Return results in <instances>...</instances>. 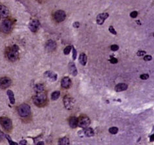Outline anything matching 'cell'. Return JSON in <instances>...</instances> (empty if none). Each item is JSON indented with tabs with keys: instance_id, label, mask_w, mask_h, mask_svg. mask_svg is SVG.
I'll return each mask as SVG.
<instances>
[{
	"instance_id": "cell-16",
	"label": "cell",
	"mask_w": 154,
	"mask_h": 145,
	"mask_svg": "<svg viewBox=\"0 0 154 145\" xmlns=\"http://www.w3.org/2000/svg\"><path fill=\"white\" fill-rule=\"evenodd\" d=\"M127 88H128L127 84L124 83H118V85H116L115 86L114 89L116 92H121V91H126Z\"/></svg>"
},
{
	"instance_id": "cell-6",
	"label": "cell",
	"mask_w": 154,
	"mask_h": 145,
	"mask_svg": "<svg viewBox=\"0 0 154 145\" xmlns=\"http://www.w3.org/2000/svg\"><path fill=\"white\" fill-rule=\"evenodd\" d=\"M90 123H91V121H90L89 117L85 115L80 116L79 118H78V126L82 127V128H86V127H88Z\"/></svg>"
},
{
	"instance_id": "cell-3",
	"label": "cell",
	"mask_w": 154,
	"mask_h": 145,
	"mask_svg": "<svg viewBox=\"0 0 154 145\" xmlns=\"http://www.w3.org/2000/svg\"><path fill=\"white\" fill-rule=\"evenodd\" d=\"M0 124L5 131L11 132L13 129V122L9 118L2 117L0 118Z\"/></svg>"
},
{
	"instance_id": "cell-14",
	"label": "cell",
	"mask_w": 154,
	"mask_h": 145,
	"mask_svg": "<svg viewBox=\"0 0 154 145\" xmlns=\"http://www.w3.org/2000/svg\"><path fill=\"white\" fill-rule=\"evenodd\" d=\"M71 80L69 77H64L62 80V87L63 89H69L71 86Z\"/></svg>"
},
{
	"instance_id": "cell-31",
	"label": "cell",
	"mask_w": 154,
	"mask_h": 145,
	"mask_svg": "<svg viewBox=\"0 0 154 145\" xmlns=\"http://www.w3.org/2000/svg\"><path fill=\"white\" fill-rule=\"evenodd\" d=\"M109 31L110 32V33H111L112 34H117V32L115 30V29L114 28V27H113V26H110V27H109Z\"/></svg>"
},
{
	"instance_id": "cell-40",
	"label": "cell",
	"mask_w": 154,
	"mask_h": 145,
	"mask_svg": "<svg viewBox=\"0 0 154 145\" xmlns=\"http://www.w3.org/2000/svg\"><path fill=\"white\" fill-rule=\"evenodd\" d=\"M2 137H3V134L1 132H0V141H1L2 139Z\"/></svg>"
},
{
	"instance_id": "cell-28",
	"label": "cell",
	"mask_w": 154,
	"mask_h": 145,
	"mask_svg": "<svg viewBox=\"0 0 154 145\" xmlns=\"http://www.w3.org/2000/svg\"><path fill=\"white\" fill-rule=\"evenodd\" d=\"M72 58H73V60H75L77 59V52L76 49H75L74 47H72Z\"/></svg>"
},
{
	"instance_id": "cell-34",
	"label": "cell",
	"mask_w": 154,
	"mask_h": 145,
	"mask_svg": "<svg viewBox=\"0 0 154 145\" xmlns=\"http://www.w3.org/2000/svg\"><path fill=\"white\" fill-rule=\"evenodd\" d=\"M146 52L145 51H142V50H141V51H138L137 52V56H144V55L146 54Z\"/></svg>"
},
{
	"instance_id": "cell-38",
	"label": "cell",
	"mask_w": 154,
	"mask_h": 145,
	"mask_svg": "<svg viewBox=\"0 0 154 145\" xmlns=\"http://www.w3.org/2000/svg\"><path fill=\"white\" fill-rule=\"evenodd\" d=\"M153 138H154V135H152L150 137V141H153Z\"/></svg>"
},
{
	"instance_id": "cell-22",
	"label": "cell",
	"mask_w": 154,
	"mask_h": 145,
	"mask_svg": "<svg viewBox=\"0 0 154 145\" xmlns=\"http://www.w3.org/2000/svg\"><path fill=\"white\" fill-rule=\"evenodd\" d=\"M84 133L86 136L89 137H92V136H94L95 134L94 130L91 128V127H87V128L86 127V129L84 130Z\"/></svg>"
},
{
	"instance_id": "cell-11",
	"label": "cell",
	"mask_w": 154,
	"mask_h": 145,
	"mask_svg": "<svg viewBox=\"0 0 154 145\" xmlns=\"http://www.w3.org/2000/svg\"><path fill=\"white\" fill-rule=\"evenodd\" d=\"M109 16V14L106 13H101L99 14H98L96 18V22L97 23V24L103 25L104 24V21H105V20L108 18Z\"/></svg>"
},
{
	"instance_id": "cell-15",
	"label": "cell",
	"mask_w": 154,
	"mask_h": 145,
	"mask_svg": "<svg viewBox=\"0 0 154 145\" xmlns=\"http://www.w3.org/2000/svg\"><path fill=\"white\" fill-rule=\"evenodd\" d=\"M56 46H57V44H56V42H54V40H48L47 43H46V49L48 51H53L56 50Z\"/></svg>"
},
{
	"instance_id": "cell-17",
	"label": "cell",
	"mask_w": 154,
	"mask_h": 145,
	"mask_svg": "<svg viewBox=\"0 0 154 145\" xmlns=\"http://www.w3.org/2000/svg\"><path fill=\"white\" fill-rule=\"evenodd\" d=\"M69 72L72 75V76H76L78 74V71L76 67V65L73 62H70L69 64Z\"/></svg>"
},
{
	"instance_id": "cell-7",
	"label": "cell",
	"mask_w": 154,
	"mask_h": 145,
	"mask_svg": "<svg viewBox=\"0 0 154 145\" xmlns=\"http://www.w3.org/2000/svg\"><path fill=\"white\" fill-rule=\"evenodd\" d=\"M53 17L55 21L57 22H62L64 21L66 18V14L62 10H58L54 13Z\"/></svg>"
},
{
	"instance_id": "cell-9",
	"label": "cell",
	"mask_w": 154,
	"mask_h": 145,
	"mask_svg": "<svg viewBox=\"0 0 154 145\" xmlns=\"http://www.w3.org/2000/svg\"><path fill=\"white\" fill-rule=\"evenodd\" d=\"M63 103L67 109L72 110L74 106V100L69 96H65L63 98Z\"/></svg>"
},
{
	"instance_id": "cell-37",
	"label": "cell",
	"mask_w": 154,
	"mask_h": 145,
	"mask_svg": "<svg viewBox=\"0 0 154 145\" xmlns=\"http://www.w3.org/2000/svg\"><path fill=\"white\" fill-rule=\"evenodd\" d=\"M20 144H27V141H26V140H22L21 141H20Z\"/></svg>"
},
{
	"instance_id": "cell-27",
	"label": "cell",
	"mask_w": 154,
	"mask_h": 145,
	"mask_svg": "<svg viewBox=\"0 0 154 145\" xmlns=\"http://www.w3.org/2000/svg\"><path fill=\"white\" fill-rule=\"evenodd\" d=\"M5 137H6V139L8 140V142L10 144H15V145H17L18 144V143H14V142H13L12 140H11V139L10 138V137L7 135H5Z\"/></svg>"
},
{
	"instance_id": "cell-24",
	"label": "cell",
	"mask_w": 154,
	"mask_h": 145,
	"mask_svg": "<svg viewBox=\"0 0 154 145\" xmlns=\"http://www.w3.org/2000/svg\"><path fill=\"white\" fill-rule=\"evenodd\" d=\"M60 96V91H54L52 92L51 95V99L52 100H56L59 98Z\"/></svg>"
},
{
	"instance_id": "cell-1",
	"label": "cell",
	"mask_w": 154,
	"mask_h": 145,
	"mask_svg": "<svg viewBox=\"0 0 154 145\" xmlns=\"http://www.w3.org/2000/svg\"><path fill=\"white\" fill-rule=\"evenodd\" d=\"M19 48L17 45H13L11 47H8L5 50L6 57L11 62H14L18 59Z\"/></svg>"
},
{
	"instance_id": "cell-23",
	"label": "cell",
	"mask_w": 154,
	"mask_h": 145,
	"mask_svg": "<svg viewBox=\"0 0 154 145\" xmlns=\"http://www.w3.org/2000/svg\"><path fill=\"white\" fill-rule=\"evenodd\" d=\"M59 144H62V145H66V144H69L70 143H69V140L67 137H63L61 138L59 140V143H58Z\"/></svg>"
},
{
	"instance_id": "cell-26",
	"label": "cell",
	"mask_w": 154,
	"mask_h": 145,
	"mask_svg": "<svg viewBox=\"0 0 154 145\" xmlns=\"http://www.w3.org/2000/svg\"><path fill=\"white\" fill-rule=\"evenodd\" d=\"M71 49H72V46H67V47L64 49V50H63V53H64L65 55H69V53H70Z\"/></svg>"
},
{
	"instance_id": "cell-18",
	"label": "cell",
	"mask_w": 154,
	"mask_h": 145,
	"mask_svg": "<svg viewBox=\"0 0 154 145\" xmlns=\"http://www.w3.org/2000/svg\"><path fill=\"white\" fill-rule=\"evenodd\" d=\"M69 126L72 128H76L78 126V118L75 117H72L69 120Z\"/></svg>"
},
{
	"instance_id": "cell-8",
	"label": "cell",
	"mask_w": 154,
	"mask_h": 145,
	"mask_svg": "<svg viewBox=\"0 0 154 145\" xmlns=\"http://www.w3.org/2000/svg\"><path fill=\"white\" fill-rule=\"evenodd\" d=\"M12 83V81L8 77L0 78V89H6L9 87Z\"/></svg>"
},
{
	"instance_id": "cell-35",
	"label": "cell",
	"mask_w": 154,
	"mask_h": 145,
	"mask_svg": "<svg viewBox=\"0 0 154 145\" xmlns=\"http://www.w3.org/2000/svg\"><path fill=\"white\" fill-rule=\"evenodd\" d=\"M152 59V57L151 56H146L144 57V60L146 61H151Z\"/></svg>"
},
{
	"instance_id": "cell-25",
	"label": "cell",
	"mask_w": 154,
	"mask_h": 145,
	"mask_svg": "<svg viewBox=\"0 0 154 145\" xmlns=\"http://www.w3.org/2000/svg\"><path fill=\"white\" fill-rule=\"evenodd\" d=\"M109 131L110 133H111V134L115 135L118 132V128L116 127H110V128H109Z\"/></svg>"
},
{
	"instance_id": "cell-39",
	"label": "cell",
	"mask_w": 154,
	"mask_h": 145,
	"mask_svg": "<svg viewBox=\"0 0 154 145\" xmlns=\"http://www.w3.org/2000/svg\"><path fill=\"white\" fill-rule=\"evenodd\" d=\"M37 145H40V144H45V143H43V142H39V143H37Z\"/></svg>"
},
{
	"instance_id": "cell-30",
	"label": "cell",
	"mask_w": 154,
	"mask_h": 145,
	"mask_svg": "<svg viewBox=\"0 0 154 145\" xmlns=\"http://www.w3.org/2000/svg\"><path fill=\"white\" fill-rule=\"evenodd\" d=\"M138 16V12L137 11H133L130 13V16L133 18H135L136 17H137Z\"/></svg>"
},
{
	"instance_id": "cell-20",
	"label": "cell",
	"mask_w": 154,
	"mask_h": 145,
	"mask_svg": "<svg viewBox=\"0 0 154 145\" xmlns=\"http://www.w3.org/2000/svg\"><path fill=\"white\" fill-rule=\"evenodd\" d=\"M45 90V86L41 83L36 84L34 87V91H35L37 93H41Z\"/></svg>"
},
{
	"instance_id": "cell-21",
	"label": "cell",
	"mask_w": 154,
	"mask_h": 145,
	"mask_svg": "<svg viewBox=\"0 0 154 145\" xmlns=\"http://www.w3.org/2000/svg\"><path fill=\"white\" fill-rule=\"evenodd\" d=\"M7 96L9 97V99L10 103L14 105L15 103V98H14V94L13 93V92L11 91V90H8L7 91Z\"/></svg>"
},
{
	"instance_id": "cell-10",
	"label": "cell",
	"mask_w": 154,
	"mask_h": 145,
	"mask_svg": "<svg viewBox=\"0 0 154 145\" xmlns=\"http://www.w3.org/2000/svg\"><path fill=\"white\" fill-rule=\"evenodd\" d=\"M39 27L40 22H39V20H32L30 22V24H29V28H30V30L32 32H33V33L38 31Z\"/></svg>"
},
{
	"instance_id": "cell-5",
	"label": "cell",
	"mask_w": 154,
	"mask_h": 145,
	"mask_svg": "<svg viewBox=\"0 0 154 145\" xmlns=\"http://www.w3.org/2000/svg\"><path fill=\"white\" fill-rule=\"evenodd\" d=\"M33 101L37 106L42 107L46 103V96L43 94L37 95L33 98Z\"/></svg>"
},
{
	"instance_id": "cell-33",
	"label": "cell",
	"mask_w": 154,
	"mask_h": 145,
	"mask_svg": "<svg viewBox=\"0 0 154 145\" xmlns=\"http://www.w3.org/2000/svg\"><path fill=\"white\" fill-rule=\"evenodd\" d=\"M110 61V62L112 64H116L118 63V60L116 59V58L115 57H110V59L109 60Z\"/></svg>"
},
{
	"instance_id": "cell-32",
	"label": "cell",
	"mask_w": 154,
	"mask_h": 145,
	"mask_svg": "<svg viewBox=\"0 0 154 145\" xmlns=\"http://www.w3.org/2000/svg\"><path fill=\"white\" fill-rule=\"evenodd\" d=\"M110 49H111V50L113 51H116L118 50L119 49V46L116 44H114V45H112L111 47H110Z\"/></svg>"
},
{
	"instance_id": "cell-12",
	"label": "cell",
	"mask_w": 154,
	"mask_h": 145,
	"mask_svg": "<svg viewBox=\"0 0 154 145\" xmlns=\"http://www.w3.org/2000/svg\"><path fill=\"white\" fill-rule=\"evenodd\" d=\"M9 10L4 5H0V18H4L9 15Z\"/></svg>"
},
{
	"instance_id": "cell-19",
	"label": "cell",
	"mask_w": 154,
	"mask_h": 145,
	"mask_svg": "<svg viewBox=\"0 0 154 145\" xmlns=\"http://www.w3.org/2000/svg\"><path fill=\"white\" fill-rule=\"evenodd\" d=\"M87 61H88V57H87L86 55L84 53H80L79 56V62L81 65L85 66L87 63Z\"/></svg>"
},
{
	"instance_id": "cell-4",
	"label": "cell",
	"mask_w": 154,
	"mask_h": 145,
	"mask_svg": "<svg viewBox=\"0 0 154 145\" xmlns=\"http://www.w3.org/2000/svg\"><path fill=\"white\" fill-rule=\"evenodd\" d=\"M13 22L11 20H5L0 25V31L4 33H9L12 30Z\"/></svg>"
},
{
	"instance_id": "cell-2",
	"label": "cell",
	"mask_w": 154,
	"mask_h": 145,
	"mask_svg": "<svg viewBox=\"0 0 154 145\" xmlns=\"http://www.w3.org/2000/svg\"><path fill=\"white\" fill-rule=\"evenodd\" d=\"M18 115L22 117H27L30 115L31 108L30 106L26 103H22L17 108Z\"/></svg>"
},
{
	"instance_id": "cell-29",
	"label": "cell",
	"mask_w": 154,
	"mask_h": 145,
	"mask_svg": "<svg viewBox=\"0 0 154 145\" xmlns=\"http://www.w3.org/2000/svg\"><path fill=\"white\" fill-rule=\"evenodd\" d=\"M140 77H141V79L142 80H146L148 79V78H149V75H148V74H141Z\"/></svg>"
},
{
	"instance_id": "cell-13",
	"label": "cell",
	"mask_w": 154,
	"mask_h": 145,
	"mask_svg": "<svg viewBox=\"0 0 154 145\" xmlns=\"http://www.w3.org/2000/svg\"><path fill=\"white\" fill-rule=\"evenodd\" d=\"M44 75L45 78L51 81V82H55L57 79V75L50 71H46V72H45Z\"/></svg>"
},
{
	"instance_id": "cell-36",
	"label": "cell",
	"mask_w": 154,
	"mask_h": 145,
	"mask_svg": "<svg viewBox=\"0 0 154 145\" xmlns=\"http://www.w3.org/2000/svg\"><path fill=\"white\" fill-rule=\"evenodd\" d=\"M79 26H80V23L78 22H75L74 24H73V27H75V28H78V27H79Z\"/></svg>"
}]
</instances>
